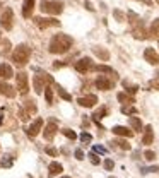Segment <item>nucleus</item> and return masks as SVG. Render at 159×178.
I'll list each match as a JSON object with an SVG mask.
<instances>
[{"label":"nucleus","instance_id":"nucleus-34","mask_svg":"<svg viewBox=\"0 0 159 178\" xmlns=\"http://www.w3.org/2000/svg\"><path fill=\"white\" fill-rule=\"evenodd\" d=\"M62 134H63L67 139H70V140H75V139H77V134H75L74 130H70V129H63V130H62Z\"/></svg>","mask_w":159,"mask_h":178},{"label":"nucleus","instance_id":"nucleus-25","mask_svg":"<svg viewBox=\"0 0 159 178\" xmlns=\"http://www.w3.org/2000/svg\"><path fill=\"white\" fill-rule=\"evenodd\" d=\"M130 127L133 129V132H140L142 130V122L137 117H130Z\"/></svg>","mask_w":159,"mask_h":178},{"label":"nucleus","instance_id":"nucleus-6","mask_svg":"<svg viewBox=\"0 0 159 178\" xmlns=\"http://www.w3.org/2000/svg\"><path fill=\"white\" fill-rule=\"evenodd\" d=\"M16 86H17V91L21 94H27V91H29V79H27L26 72H19L16 75Z\"/></svg>","mask_w":159,"mask_h":178},{"label":"nucleus","instance_id":"nucleus-28","mask_svg":"<svg viewBox=\"0 0 159 178\" xmlns=\"http://www.w3.org/2000/svg\"><path fill=\"white\" fill-rule=\"evenodd\" d=\"M12 163H14V158L10 156V154H5V156L2 158V161H0V165L4 166V168H10Z\"/></svg>","mask_w":159,"mask_h":178},{"label":"nucleus","instance_id":"nucleus-39","mask_svg":"<svg viewBox=\"0 0 159 178\" xmlns=\"http://www.w3.org/2000/svg\"><path fill=\"white\" fill-rule=\"evenodd\" d=\"M81 140L82 142H86V144H89L91 140H92V137H91V134H87V132H82L81 134Z\"/></svg>","mask_w":159,"mask_h":178},{"label":"nucleus","instance_id":"nucleus-30","mask_svg":"<svg viewBox=\"0 0 159 178\" xmlns=\"http://www.w3.org/2000/svg\"><path fill=\"white\" fill-rule=\"evenodd\" d=\"M56 91H58V94H60V98H62V100H65V101H72V96H70L69 93L65 91L63 87L56 86Z\"/></svg>","mask_w":159,"mask_h":178},{"label":"nucleus","instance_id":"nucleus-21","mask_svg":"<svg viewBox=\"0 0 159 178\" xmlns=\"http://www.w3.org/2000/svg\"><path fill=\"white\" fill-rule=\"evenodd\" d=\"M0 94L7 96V98H14V96H16V91H14L12 86H9L7 82H0Z\"/></svg>","mask_w":159,"mask_h":178},{"label":"nucleus","instance_id":"nucleus-10","mask_svg":"<svg viewBox=\"0 0 159 178\" xmlns=\"http://www.w3.org/2000/svg\"><path fill=\"white\" fill-rule=\"evenodd\" d=\"M41 129H43V118L38 117L34 122H33V123H31V125L26 129V134L29 135V137H36V135L39 134V130H41Z\"/></svg>","mask_w":159,"mask_h":178},{"label":"nucleus","instance_id":"nucleus-38","mask_svg":"<svg viewBox=\"0 0 159 178\" xmlns=\"http://www.w3.org/2000/svg\"><path fill=\"white\" fill-rule=\"evenodd\" d=\"M159 166H149V168H142V173H157Z\"/></svg>","mask_w":159,"mask_h":178},{"label":"nucleus","instance_id":"nucleus-20","mask_svg":"<svg viewBox=\"0 0 159 178\" xmlns=\"http://www.w3.org/2000/svg\"><path fill=\"white\" fill-rule=\"evenodd\" d=\"M14 75V70L9 64H0V79H10Z\"/></svg>","mask_w":159,"mask_h":178},{"label":"nucleus","instance_id":"nucleus-12","mask_svg":"<svg viewBox=\"0 0 159 178\" xmlns=\"http://www.w3.org/2000/svg\"><path fill=\"white\" fill-rule=\"evenodd\" d=\"M56 130H58V127H56V122L50 120V122H48V125L45 127V130H43V137H45L46 140H53V137L56 135Z\"/></svg>","mask_w":159,"mask_h":178},{"label":"nucleus","instance_id":"nucleus-18","mask_svg":"<svg viewBox=\"0 0 159 178\" xmlns=\"http://www.w3.org/2000/svg\"><path fill=\"white\" fill-rule=\"evenodd\" d=\"M92 52H94V55L98 56L99 60H103V62L110 60V52H108L106 48H103V46H94V48H92Z\"/></svg>","mask_w":159,"mask_h":178},{"label":"nucleus","instance_id":"nucleus-50","mask_svg":"<svg viewBox=\"0 0 159 178\" xmlns=\"http://www.w3.org/2000/svg\"><path fill=\"white\" fill-rule=\"evenodd\" d=\"M110 178H115V176H110Z\"/></svg>","mask_w":159,"mask_h":178},{"label":"nucleus","instance_id":"nucleus-16","mask_svg":"<svg viewBox=\"0 0 159 178\" xmlns=\"http://www.w3.org/2000/svg\"><path fill=\"white\" fill-rule=\"evenodd\" d=\"M113 134L120 135V137H132L133 130H130V129H127V127H123V125H115L113 127Z\"/></svg>","mask_w":159,"mask_h":178},{"label":"nucleus","instance_id":"nucleus-8","mask_svg":"<svg viewBox=\"0 0 159 178\" xmlns=\"http://www.w3.org/2000/svg\"><path fill=\"white\" fill-rule=\"evenodd\" d=\"M34 24L39 29H46L50 26H60V21L53 17H34Z\"/></svg>","mask_w":159,"mask_h":178},{"label":"nucleus","instance_id":"nucleus-31","mask_svg":"<svg viewBox=\"0 0 159 178\" xmlns=\"http://www.w3.org/2000/svg\"><path fill=\"white\" fill-rule=\"evenodd\" d=\"M128 22L132 24V26H135V24H139V22H142V21H140V17H139L137 14L130 10V12H128Z\"/></svg>","mask_w":159,"mask_h":178},{"label":"nucleus","instance_id":"nucleus-44","mask_svg":"<svg viewBox=\"0 0 159 178\" xmlns=\"http://www.w3.org/2000/svg\"><path fill=\"white\" fill-rule=\"evenodd\" d=\"M92 152H99V154H104V152H106V149L101 147V146H94V147H92Z\"/></svg>","mask_w":159,"mask_h":178},{"label":"nucleus","instance_id":"nucleus-14","mask_svg":"<svg viewBox=\"0 0 159 178\" xmlns=\"http://www.w3.org/2000/svg\"><path fill=\"white\" fill-rule=\"evenodd\" d=\"M144 58L149 62L150 65H157L159 64V55L156 52L154 48H146V52H144Z\"/></svg>","mask_w":159,"mask_h":178},{"label":"nucleus","instance_id":"nucleus-23","mask_svg":"<svg viewBox=\"0 0 159 178\" xmlns=\"http://www.w3.org/2000/svg\"><path fill=\"white\" fill-rule=\"evenodd\" d=\"M152 140H154V134H152V127L147 125L146 127V134H144V137H142V144H146V146H149V144H152Z\"/></svg>","mask_w":159,"mask_h":178},{"label":"nucleus","instance_id":"nucleus-5","mask_svg":"<svg viewBox=\"0 0 159 178\" xmlns=\"http://www.w3.org/2000/svg\"><path fill=\"white\" fill-rule=\"evenodd\" d=\"M36 113V104L34 101H27L26 104H22L21 110H19V118H21L22 122H27L33 115Z\"/></svg>","mask_w":159,"mask_h":178},{"label":"nucleus","instance_id":"nucleus-48","mask_svg":"<svg viewBox=\"0 0 159 178\" xmlns=\"http://www.w3.org/2000/svg\"><path fill=\"white\" fill-rule=\"evenodd\" d=\"M62 178H70V176H62Z\"/></svg>","mask_w":159,"mask_h":178},{"label":"nucleus","instance_id":"nucleus-41","mask_svg":"<svg viewBox=\"0 0 159 178\" xmlns=\"http://www.w3.org/2000/svg\"><path fill=\"white\" fill-rule=\"evenodd\" d=\"M45 151H46V154H48V156H53V158H55V156H58V151H56L55 147H46Z\"/></svg>","mask_w":159,"mask_h":178},{"label":"nucleus","instance_id":"nucleus-19","mask_svg":"<svg viewBox=\"0 0 159 178\" xmlns=\"http://www.w3.org/2000/svg\"><path fill=\"white\" fill-rule=\"evenodd\" d=\"M48 169H50V171H48V176H50V178H53V176H58V175H60L62 171H63V166H62L60 163H56V161H53L52 165L48 166Z\"/></svg>","mask_w":159,"mask_h":178},{"label":"nucleus","instance_id":"nucleus-40","mask_svg":"<svg viewBox=\"0 0 159 178\" xmlns=\"http://www.w3.org/2000/svg\"><path fill=\"white\" fill-rule=\"evenodd\" d=\"M121 113H125V115H133V113H137V108H128V106H123V108H121Z\"/></svg>","mask_w":159,"mask_h":178},{"label":"nucleus","instance_id":"nucleus-17","mask_svg":"<svg viewBox=\"0 0 159 178\" xmlns=\"http://www.w3.org/2000/svg\"><path fill=\"white\" fill-rule=\"evenodd\" d=\"M132 35H133V38H137V39H146L147 38V33H146V29H144V24H142V22H139V24L133 26Z\"/></svg>","mask_w":159,"mask_h":178},{"label":"nucleus","instance_id":"nucleus-42","mask_svg":"<svg viewBox=\"0 0 159 178\" xmlns=\"http://www.w3.org/2000/svg\"><path fill=\"white\" fill-rule=\"evenodd\" d=\"M104 169H108V171H110V169H113V166H115V163H113L111 159H104Z\"/></svg>","mask_w":159,"mask_h":178},{"label":"nucleus","instance_id":"nucleus-9","mask_svg":"<svg viewBox=\"0 0 159 178\" xmlns=\"http://www.w3.org/2000/svg\"><path fill=\"white\" fill-rule=\"evenodd\" d=\"M92 60H91L89 56H84V58H81V60L75 62V70L77 72H81V74H86V72H89V70H92Z\"/></svg>","mask_w":159,"mask_h":178},{"label":"nucleus","instance_id":"nucleus-15","mask_svg":"<svg viewBox=\"0 0 159 178\" xmlns=\"http://www.w3.org/2000/svg\"><path fill=\"white\" fill-rule=\"evenodd\" d=\"M34 2L36 0H24L22 2V17H31L33 10H34Z\"/></svg>","mask_w":159,"mask_h":178},{"label":"nucleus","instance_id":"nucleus-43","mask_svg":"<svg viewBox=\"0 0 159 178\" xmlns=\"http://www.w3.org/2000/svg\"><path fill=\"white\" fill-rule=\"evenodd\" d=\"M144 158H146L147 161H152L156 158V154H154V151H146L144 152Z\"/></svg>","mask_w":159,"mask_h":178},{"label":"nucleus","instance_id":"nucleus-11","mask_svg":"<svg viewBox=\"0 0 159 178\" xmlns=\"http://www.w3.org/2000/svg\"><path fill=\"white\" fill-rule=\"evenodd\" d=\"M94 84H96V87H98V89H101V91H110L115 82H113V81H110L106 75H99V77L96 79Z\"/></svg>","mask_w":159,"mask_h":178},{"label":"nucleus","instance_id":"nucleus-36","mask_svg":"<svg viewBox=\"0 0 159 178\" xmlns=\"http://www.w3.org/2000/svg\"><path fill=\"white\" fill-rule=\"evenodd\" d=\"M113 16H115V19H116L118 22H123V21H125V14L121 12V10H118V9L113 10Z\"/></svg>","mask_w":159,"mask_h":178},{"label":"nucleus","instance_id":"nucleus-7","mask_svg":"<svg viewBox=\"0 0 159 178\" xmlns=\"http://www.w3.org/2000/svg\"><path fill=\"white\" fill-rule=\"evenodd\" d=\"M12 24H14V12H12V9H5L4 14L0 16V26L4 27L5 31H10L12 29Z\"/></svg>","mask_w":159,"mask_h":178},{"label":"nucleus","instance_id":"nucleus-29","mask_svg":"<svg viewBox=\"0 0 159 178\" xmlns=\"http://www.w3.org/2000/svg\"><path fill=\"white\" fill-rule=\"evenodd\" d=\"M45 98H46L48 104H53V89H52V86L45 87Z\"/></svg>","mask_w":159,"mask_h":178},{"label":"nucleus","instance_id":"nucleus-24","mask_svg":"<svg viewBox=\"0 0 159 178\" xmlns=\"http://www.w3.org/2000/svg\"><path fill=\"white\" fill-rule=\"evenodd\" d=\"M118 101H120L121 104H132L135 103V100H133V96L132 94H127V93H118Z\"/></svg>","mask_w":159,"mask_h":178},{"label":"nucleus","instance_id":"nucleus-3","mask_svg":"<svg viewBox=\"0 0 159 178\" xmlns=\"http://www.w3.org/2000/svg\"><path fill=\"white\" fill-rule=\"evenodd\" d=\"M53 82H55V81H53L52 75L46 74V72H43V70H39L38 74L34 75V91L39 94V93L45 91V87H46V86H52Z\"/></svg>","mask_w":159,"mask_h":178},{"label":"nucleus","instance_id":"nucleus-22","mask_svg":"<svg viewBox=\"0 0 159 178\" xmlns=\"http://www.w3.org/2000/svg\"><path fill=\"white\" fill-rule=\"evenodd\" d=\"M106 115H108V108H106V106H101L99 110H96V111H94V115H92V120H94V123H98V125H99V120H101V118H104ZM99 127H101V125H99Z\"/></svg>","mask_w":159,"mask_h":178},{"label":"nucleus","instance_id":"nucleus-35","mask_svg":"<svg viewBox=\"0 0 159 178\" xmlns=\"http://www.w3.org/2000/svg\"><path fill=\"white\" fill-rule=\"evenodd\" d=\"M9 48H10V41L9 39H4V41H2V46H0V53H2V55H7V53H9Z\"/></svg>","mask_w":159,"mask_h":178},{"label":"nucleus","instance_id":"nucleus-49","mask_svg":"<svg viewBox=\"0 0 159 178\" xmlns=\"http://www.w3.org/2000/svg\"><path fill=\"white\" fill-rule=\"evenodd\" d=\"M156 2H157V4H159V0H156Z\"/></svg>","mask_w":159,"mask_h":178},{"label":"nucleus","instance_id":"nucleus-26","mask_svg":"<svg viewBox=\"0 0 159 178\" xmlns=\"http://www.w3.org/2000/svg\"><path fill=\"white\" fill-rule=\"evenodd\" d=\"M149 33H150V36H154V38H157V36H159V17L156 19V21H152Z\"/></svg>","mask_w":159,"mask_h":178},{"label":"nucleus","instance_id":"nucleus-13","mask_svg":"<svg viewBox=\"0 0 159 178\" xmlns=\"http://www.w3.org/2000/svg\"><path fill=\"white\" fill-rule=\"evenodd\" d=\"M77 103L81 104V106H84V108H92L96 103H98V96L94 94H87V96H82V98H79Z\"/></svg>","mask_w":159,"mask_h":178},{"label":"nucleus","instance_id":"nucleus-33","mask_svg":"<svg viewBox=\"0 0 159 178\" xmlns=\"http://www.w3.org/2000/svg\"><path fill=\"white\" fill-rule=\"evenodd\" d=\"M115 144H118V147L123 149V151H130V149H132V147H130V144L127 142L125 139H118V140H115Z\"/></svg>","mask_w":159,"mask_h":178},{"label":"nucleus","instance_id":"nucleus-27","mask_svg":"<svg viewBox=\"0 0 159 178\" xmlns=\"http://www.w3.org/2000/svg\"><path fill=\"white\" fill-rule=\"evenodd\" d=\"M92 69H94L96 72H104V74H116L115 70H113L111 67H108V65H94Z\"/></svg>","mask_w":159,"mask_h":178},{"label":"nucleus","instance_id":"nucleus-45","mask_svg":"<svg viewBox=\"0 0 159 178\" xmlns=\"http://www.w3.org/2000/svg\"><path fill=\"white\" fill-rule=\"evenodd\" d=\"M75 159H84V152L81 151V149H75Z\"/></svg>","mask_w":159,"mask_h":178},{"label":"nucleus","instance_id":"nucleus-4","mask_svg":"<svg viewBox=\"0 0 159 178\" xmlns=\"http://www.w3.org/2000/svg\"><path fill=\"white\" fill-rule=\"evenodd\" d=\"M39 10L45 14H52V16H58V14H62V10H63V4H62L60 0H52V2H41L39 4Z\"/></svg>","mask_w":159,"mask_h":178},{"label":"nucleus","instance_id":"nucleus-2","mask_svg":"<svg viewBox=\"0 0 159 178\" xmlns=\"http://www.w3.org/2000/svg\"><path fill=\"white\" fill-rule=\"evenodd\" d=\"M29 56H31V48L27 46V45H17L12 52V62L16 65L22 67V65L27 64Z\"/></svg>","mask_w":159,"mask_h":178},{"label":"nucleus","instance_id":"nucleus-37","mask_svg":"<svg viewBox=\"0 0 159 178\" xmlns=\"http://www.w3.org/2000/svg\"><path fill=\"white\" fill-rule=\"evenodd\" d=\"M89 159H91V163H92V165H99V163H101V159H99V156L98 154H96V152H91L89 154Z\"/></svg>","mask_w":159,"mask_h":178},{"label":"nucleus","instance_id":"nucleus-1","mask_svg":"<svg viewBox=\"0 0 159 178\" xmlns=\"http://www.w3.org/2000/svg\"><path fill=\"white\" fill-rule=\"evenodd\" d=\"M74 45V39L70 36L63 35V33H58L50 39V53L53 55H62V53H67L70 50V46Z\"/></svg>","mask_w":159,"mask_h":178},{"label":"nucleus","instance_id":"nucleus-46","mask_svg":"<svg viewBox=\"0 0 159 178\" xmlns=\"http://www.w3.org/2000/svg\"><path fill=\"white\" fill-rule=\"evenodd\" d=\"M149 86L150 87H157L159 89V81H152V82H149Z\"/></svg>","mask_w":159,"mask_h":178},{"label":"nucleus","instance_id":"nucleus-47","mask_svg":"<svg viewBox=\"0 0 159 178\" xmlns=\"http://www.w3.org/2000/svg\"><path fill=\"white\" fill-rule=\"evenodd\" d=\"M86 9L87 10H94V7H92V4H91V2H86Z\"/></svg>","mask_w":159,"mask_h":178},{"label":"nucleus","instance_id":"nucleus-32","mask_svg":"<svg viewBox=\"0 0 159 178\" xmlns=\"http://www.w3.org/2000/svg\"><path fill=\"white\" fill-rule=\"evenodd\" d=\"M123 86H125V89H127V93L128 94H135V93L139 91V86L135 84V86H132V84H128L127 81H123Z\"/></svg>","mask_w":159,"mask_h":178}]
</instances>
